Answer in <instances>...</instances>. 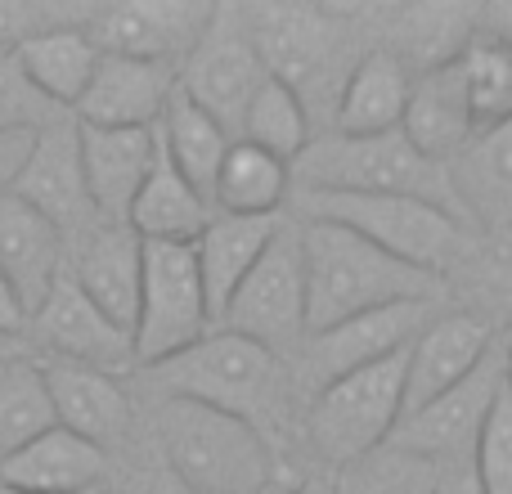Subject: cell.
Returning a JSON list of instances; mask_svg holds the SVG:
<instances>
[{"instance_id":"cell-1","label":"cell","mask_w":512,"mask_h":494,"mask_svg":"<svg viewBox=\"0 0 512 494\" xmlns=\"http://www.w3.org/2000/svg\"><path fill=\"white\" fill-rule=\"evenodd\" d=\"M135 378L149 387V396H180L212 405L221 414L256 427L274 450H297V423H301V391L292 382V364L274 351L248 342L239 333L212 328L203 342L180 351L176 360L140 369Z\"/></svg>"},{"instance_id":"cell-2","label":"cell","mask_w":512,"mask_h":494,"mask_svg":"<svg viewBox=\"0 0 512 494\" xmlns=\"http://www.w3.org/2000/svg\"><path fill=\"white\" fill-rule=\"evenodd\" d=\"M252 41L274 81L306 104L315 131H333V108L351 68L373 45L369 5H306V0H256L243 5Z\"/></svg>"},{"instance_id":"cell-3","label":"cell","mask_w":512,"mask_h":494,"mask_svg":"<svg viewBox=\"0 0 512 494\" xmlns=\"http://www.w3.org/2000/svg\"><path fill=\"white\" fill-rule=\"evenodd\" d=\"M144 441L189 494H256L288 481L283 454L256 427L180 396L149 400Z\"/></svg>"},{"instance_id":"cell-4","label":"cell","mask_w":512,"mask_h":494,"mask_svg":"<svg viewBox=\"0 0 512 494\" xmlns=\"http://www.w3.org/2000/svg\"><path fill=\"white\" fill-rule=\"evenodd\" d=\"M306 252V337L400 301H441L445 279L396 261L360 234L328 221H301Z\"/></svg>"},{"instance_id":"cell-5","label":"cell","mask_w":512,"mask_h":494,"mask_svg":"<svg viewBox=\"0 0 512 494\" xmlns=\"http://www.w3.org/2000/svg\"><path fill=\"white\" fill-rule=\"evenodd\" d=\"M292 216L342 225L436 279H450L477 247V230L463 216L400 194H292Z\"/></svg>"},{"instance_id":"cell-6","label":"cell","mask_w":512,"mask_h":494,"mask_svg":"<svg viewBox=\"0 0 512 494\" xmlns=\"http://www.w3.org/2000/svg\"><path fill=\"white\" fill-rule=\"evenodd\" d=\"M292 194H400L463 216L450 167L423 158L405 140V131L364 135V140H351V135L337 131L315 135V144L292 167Z\"/></svg>"},{"instance_id":"cell-7","label":"cell","mask_w":512,"mask_h":494,"mask_svg":"<svg viewBox=\"0 0 512 494\" xmlns=\"http://www.w3.org/2000/svg\"><path fill=\"white\" fill-rule=\"evenodd\" d=\"M400 423H405V355H391L373 369L328 382L301 405L297 450L315 463V472L333 477L391 445Z\"/></svg>"},{"instance_id":"cell-8","label":"cell","mask_w":512,"mask_h":494,"mask_svg":"<svg viewBox=\"0 0 512 494\" xmlns=\"http://www.w3.org/2000/svg\"><path fill=\"white\" fill-rule=\"evenodd\" d=\"M212 328L216 324L212 310H207L194 243H144L140 306H135V324H131L135 364L153 369V364L176 360L180 351L203 342Z\"/></svg>"},{"instance_id":"cell-9","label":"cell","mask_w":512,"mask_h":494,"mask_svg":"<svg viewBox=\"0 0 512 494\" xmlns=\"http://www.w3.org/2000/svg\"><path fill=\"white\" fill-rule=\"evenodd\" d=\"M225 333H239L248 342L274 351L292 364V355L306 342V252H301V221L288 216L256 261V270L234 292L230 310L221 315Z\"/></svg>"},{"instance_id":"cell-10","label":"cell","mask_w":512,"mask_h":494,"mask_svg":"<svg viewBox=\"0 0 512 494\" xmlns=\"http://www.w3.org/2000/svg\"><path fill=\"white\" fill-rule=\"evenodd\" d=\"M436 315H441V301H400V306H382L369 315L342 319L324 333H310L301 351L292 355V382L301 391V405L328 382H342L351 373L391 360V355H405Z\"/></svg>"},{"instance_id":"cell-11","label":"cell","mask_w":512,"mask_h":494,"mask_svg":"<svg viewBox=\"0 0 512 494\" xmlns=\"http://www.w3.org/2000/svg\"><path fill=\"white\" fill-rule=\"evenodd\" d=\"M265 81H270V72H265L261 50L252 41L243 5H216L203 41L180 63V90L239 140L243 117H248L256 90Z\"/></svg>"},{"instance_id":"cell-12","label":"cell","mask_w":512,"mask_h":494,"mask_svg":"<svg viewBox=\"0 0 512 494\" xmlns=\"http://www.w3.org/2000/svg\"><path fill=\"white\" fill-rule=\"evenodd\" d=\"M23 351L41 364H77V369H99L113 378H135V342L122 324L104 315L77 283L63 274L27 319Z\"/></svg>"},{"instance_id":"cell-13","label":"cell","mask_w":512,"mask_h":494,"mask_svg":"<svg viewBox=\"0 0 512 494\" xmlns=\"http://www.w3.org/2000/svg\"><path fill=\"white\" fill-rule=\"evenodd\" d=\"M212 14L216 5L207 0H90L81 32L95 41L99 54L180 68L203 41Z\"/></svg>"},{"instance_id":"cell-14","label":"cell","mask_w":512,"mask_h":494,"mask_svg":"<svg viewBox=\"0 0 512 494\" xmlns=\"http://www.w3.org/2000/svg\"><path fill=\"white\" fill-rule=\"evenodd\" d=\"M504 387H508V342L499 337V346L477 364V373L463 378L459 387H450L445 396H436L432 405H423L418 414H409L396 427L391 445L423 454L436 468L468 463L481 441V427H486V418L495 414L499 396H504Z\"/></svg>"},{"instance_id":"cell-15","label":"cell","mask_w":512,"mask_h":494,"mask_svg":"<svg viewBox=\"0 0 512 494\" xmlns=\"http://www.w3.org/2000/svg\"><path fill=\"white\" fill-rule=\"evenodd\" d=\"M41 369L63 432H77L81 441L99 445L104 454H113V463L140 445V405L131 378L77 369V364H41Z\"/></svg>"},{"instance_id":"cell-16","label":"cell","mask_w":512,"mask_h":494,"mask_svg":"<svg viewBox=\"0 0 512 494\" xmlns=\"http://www.w3.org/2000/svg\"><path fill=\"white\" fill-rule=\"evenodd\" d=\"M504 337V324L472 310H441L405 351V418L477 373Z\"/></svg>"},{"instance_id":"cell-17","label":"cell","mask_w":512,"mask_h":494,"mask_svg":"<svg viewBox=\"0 0 512 494\" xmlns=\"http://www.w3.org/2000/svg\"><path fill=\"white\" fill-rule=\"evenodd\" d=\"M63 274L113 324H122L131 333L135 306H140V274H144V243L131 225L99 216L81 234L63 239Z\"/></svg>"},{"instance_id":"cell-18","label":"cell","mask_w":512,"mask_h":494,"mask_svg":"<svg viewBox=\"0 0 512 494\" xmlns=\"http://www.w3.org/2000/svg\"><path fill=\"white\" fill-rule=\"evenodd\" d=\"M14 194L27 207H36L63 239H72V234H81L86 225L99 221L95 203H90V189H86V167H81L77 117H63V122L45 126L36 135L32 153H27L23 171H18Z\"/></svg>"},{"instance_id":"cell-19","label":"cell","mask_w":512,"mask_h":494,"mask_svg":"<svg viewBox=\"0 0 512 494\" xmlns=\"http://www.w3.org/2000/svg\"><path fill=\"white\" fill-rule=\"evenodd\" d=\"M481 5H454V0H423V5H369L373 45L396 54L409 72H432L459 63L477 41Z\"/></svg>"},{"instance_id":"cell-20","label":"cell","mask_w":512,"mask_h":494,"mask_svg":"<svg viewBox=\"0 0 512 494\" xmlns=\"http://www.w3.org/2000/svg\"><path fill=\"white\" fill-rule=\"evenodd\" d=\"M176 86L180 68L104 54L72 117L81 126H104V131H158Z\"/></svg>"},{"instance_id":"cell-21","label":"cell","mask_w":512,"mask_h":494,"mask_svg":"<svg viewBox=\"0 0 512 494\" xmlns=\"http://www.w3.org/2000/svg\"><path fill=\"white\" fill-rule=\"evenodd\" d=\"M113 454L81 441L77 432L50 427L0 463V486L23 494H99L113 486Z\"/></svg>"},{"instance_id":"cell-22","label":"cell","mask_w":512,"mask_h":494,"mask_svg":"<svg viewBox=\"0 0 512 494\" xmlns=\"http://www.w3.org/2000/svg\"><path fill=\"white\" fill-rule=\"evenodd\" d=\"M400 131H405V140L414 144L423 158L441 162V167H450V162L477 140L481 126H477V113H472L463 63H445V68L418 72Z\"/></svg>"},{"instance_id":"cell-23","label":"cell","mask_w":512,"mask_h":494,"mask_svg":"<svg viewBox=\"0 0 512 494\" xmlns=\"http://www.w3.org/2000/svg\"><path fill=\"white\" fill-rule=\"evenodd\" d=\"M81 167H86L90 203L104 221H126L158 162V131H104V126H81Z\"/></svg>"},{"instance_id":"cell-24","label":"cell","mask_w":512,"mask_h":494,"mask_svg":"<svg viewBox=\"0 0 512 494\" xmlns=\"http://www.w3.org/2000/svg\"><path fill=\"white\" fill-rule=\"evenodd\" d=\"M0 274L23 301L27 319L63 279V234L18 194L0 198Z\"/></svg>"},{"instance_id":"cell-25","label":"cell","mask_w":512,"mask_h":494,"mask_svg":"<svg viewBox=\"0 0 512 494\" xmlns=\"http://www.w3.org/2000/svg\"><path fill=\"white\" fill-rule=\"evenodd\" d=\"M283 221H288V216H221L216 212L212 221H207V230L198 234L194 256H198V274H203L212 324H221L234 292H239L243 279L256 270V261H261L265 247L274 243Z\"/></svg>"},{"instance_id":"cell-26","label":"cell","mask_w":512,"mask_h":494,"mask_svg":"<svg viewBox=\"0 0 512 494\" xmlns=\"http://www.w3.org/2000/svg\"><path fill=\"white\" fill-rule=\"evenodd\" d=\"M409 95H414V72L387 54L382 45H369L364 59L351 68L342 95L333 108V131L364 140V135H391L405 122Z\"/></svg>"},{"instance_id":"cell-27","label":"cell","mask_w":512,"mask_h":494,"mask_svg":"<svg viewBox=\"0 0 512 494\" xmlns=\"http://www.w3.org/2000/svg\"><path fill=\"white\" fill-rule=\"evenodd\" d=\"M450 180L472 230L512 234V117L481 131L450 162Z\"/></svg>"},{"instance_id":"cell-28","label":"cell","mask_w":512,"mask_h":494,"mask_svg":"<svg viewBox=\"0 0 512 494\" xmlns=\"http://www.w3.org/2000/svg\"><path fill=\"white\" fill-rule=\"evenodd\" d=\"M212 216H216L212 203H207L176 171V162L158 149V162H153V171H149V180H144L126 225L140 234V243H198V234L207 230Z\"/></svg>"},{"instance_id":"cell-29","label":"cell","mask_w":512,"mask_h":494,"mask_svg":"<svg viewBox=\"0 0 512 494\" xmlns=\"http://www.w3.org/2000/svg\"><path fill=\"white\" fill-rule=\"evenodd\" d=\"M14 59H18V68L27 72V81H32L54 108L77 113L81 95H86V86L104 54L95 50V41H90L77 23V27H54V32L32 36L27 45L14 50Z\"/></svg>"},{"instance_id":"cell-30","label":"cell","mask_w":512,"mask_h":494,"mask_svg":"<svg viewBox=\"0 0 512 494\" xmlns=\"http://www.w3.org/2000/svg\"><path fill=\"white\" fill-rule=\"evenodd\" d=\"M158 140H162V153L176 162V171L198 189V194L212 203V189H216V176H221V162L230 153L234 135L216 122L212 113L194 104L185 90L176 86L171 95L167 113H162V126H158Z\"/></svg>"},{"instance_id":"cell-31","label":"cell","mask_w":512,"mask_h":494,"mask_svg":"<svg viewBox=\"0 0 512 494\" xmlns=\"http://www.w3.org/2000/svg\"><path fill=\"white\" fill-rule=\"evenodd\" d=\"M292 203V167L248 140H234L212 189V212L221 216H283Z\"/></svg>"},{"instance_id":"cell-32","label":"cell","mask_w":512,"mask_h":494,"mask_svg":"<svg viewBox=\"0 0 512 494\" xmlns=\"http://www.w3.org/2000/svg\"><path fill=\"white\" fill-rule=\"evenodd\" d=\"M50 427H59V418H54L41 360H32L27 351L0 355V463L23 445H32L36 436H45Z\"/></svg>"},{"instance_id":"cell-33","label":"cell","mask_w":512,"mask_h":494,"mask_svg":"<svg viewBox=\"0 0 512 494\" xmlns=\"http://www.w3.org/2000/svg\"><path fill=\"white\" fill-rule=\"evenodd\" d=\"M315 122H310L306 104H301L297 95H292L283 81H265L261 90H256L248 117H243V131L239 140L256 144L261 153H270V158L288 162V167H297L301 153L315 144Z\"/></svg>"},{"instance_id":"cell-34","label":"cell","mask_w":512,"mask_h":494,"mask_svg":"<svg viewBox=\"0 0 512 494\" xmlns=\"http://www.w3.org/2000/svg\"><path fill=\"white\" fill-rule=\"evenodd\" d=\"M337 494H441V468L400 445H382L369 459L333 472Z\"/></svg>"},{"instance_id":"cell-35","label":"cell","mask_w":512,"mask_h":494,"mask_svg":"<svg viewBox=\"0 0 512 494\" xmlns=\"http://www.w3.org/2000/svg\"><path fill=\"white\" fill-rule=\"evenodd\" d=\"M459 63H463V77H468L472 113H477L481 131L508 122L512 117V45L477 36Z\"/></svg>"},{"instance_id":"cell-36","label":"cell","mask_w":512,"mask_h":494,"mask_svg":"<svg viewBox=\"0 0 512 494\" xmlns=\"http://www.w3.org/2000/svg\"><path fill=\"white\" fill-rule=\"evenodd\" d=\"M63 108H54L41 90L27 81L14 54H0V135H41L45 126L63 122Z\"/></svg>"},{"instance_id":"cell-37","label":"cell","mask_w":512,"mask_h":494,"mask_svg":"<svg viewBox=\"0 0 512 494\" xmlns=\"http://www.w3.org/2000/svg\"><path fill=\"white\" fill-rule=\"evenodd\" d=\"M86 14L90 0H0V50L14 54L41 32L86 23Z\"/></svg>"},{"instance_id":"cell-38","label":"cell","mask_w":512,"mask_h":494,"mask_svg":"<svg viewBox=\"0 0 512 494\" xmlns=\"http://www.w3.org/2000/svg\"><path fill=\"white\" fill-rule=\"evenodd\" d=\"M472 477H477L481 494H512V396L504 387L495 414L481 427V441L472 450Z\"/></svg>"},{"instance_id":"cell-39","label":"cell","mask_w":512,"mask_h":494,"mask_svg":"<svg viewBox=\"0 0 512 494\" xmlns=\"http://www.w3.org/2000/svg\"><path fill=\"white\" fill-rule=\"evenodd\" d=\"M126 468V477L122 481H113L122 494H189L185 486H180L176 477H171L167 468L158 463V454L149 450V441H140L126 459H117Z\"/></svg>"},{"instance_id":"cell-40","label":"cell","mask_w":512,"mask_h":494,"mask_svg":"<svg viewBox=\"0 0 512 494\" xmlns=\"http://www.w3.org/2000/svg\"><path fill=\"white\" fill-rule=\"evenodd\" d=\"M23 337H27V310L5 283V274H0V346L23 351Z\"/></svg>"},{"instance_id":"cell-41","label":"cell","mask_w":512,"mask_h":494,"mask_svg":"<svg viewBox=\"0 0 512 494\" xmlns=\"http://www.w3.org/2000/svg\"><path fill=\"white\" fill-rule=\"evenodd\" d=\"M36 135H0V198L14 194L18 185V171H23L27 153H32Z\"/></svg>"},{"instance_id":"cell-42","label":"cell","mask_w":512,"mask_h":494,"mask_svg":"<svg viewBox=\"0 0 512 494\" xmlns=\"http://www.w3.org/2000/svg\"><path fill=\"white\" fill-rule=\"evenodd\" d=\"M477 36L499 41V45H512V0H490V5H481Z\"/></svg>"},{"instance_id":"cell-43","label":"cell","mask_w":512,"mask_h":494,"mask_svg":"<svg viewBox=\"0 0 512 494\" xmlns=\"http://www.w3.org/2000/svg\"><path fill=\"white\" fill-rule=\"evenodd\" d=\"M441 494H481L477 477H472V463H454V468H441Z\"/></svg>"},{"instance_id":"cell-44","label":"cell","mask_w":512,"mask_h":494,"mask_svg":"<svg viewBox=\"0 0 512 494\" xmlns=\"http://www.w3.org/2000/svg\"><path fill=\"white\" fill-rule=\"evenodd\" d=\"M292 494H337V490H333V477H328V472L306 468L297 477V486H292Z\"/></svg>"},{"instance_id":"cell-45","label":"cell","mask_w":512,"mask_h":494,"mask_svg":"<svg viewBox=\"0 0 512 494\" xmlns=\"http://www.w3.org/2000/svg\"><path fill=\"white\" fill-rule=\"evenodd\" d=\"M292 486H297V481H274V486H265V490H256V494H292Z\"/></svg>"},{"instance_id":"cell-46","label":"cell","mask_w":512,"mask_h":494,"mask_svg":"<svg viewBox=\"0 0 512 494\" xmlns=\"http://www.w3.org/2000/svg\"><path fill=\"white\" fill-rule=\"evenodd\" d=\"M504 342H508V396H512V324L504 328Z\"/></svg>"},{"instance_id":"cell-47","label":"cell","mask_w":512,"mask_h":494,"mask_svg":"<svg viewBox=\"0 0 512 494\" xmlns=\"http://www.w3.org/2000/svg\"><path fill=\"white\" fill-rule=\"evenodd\" d=\"M99 494H122V490H117V486H108V490H99Z\"/></svg>"},{"instance_id":"cell-48","label":"cell","mask_w":512,"mask_h":494,"mask_svg":"<svg viewBox=\"0 0 512 494\" xmlns=\"http://www.w3.org/2000/svg\"><path fill=\"white\" fill-rule=\"evenodd\" d=\"M0 494H23V490H9V486H0Z\"/></svg>"},{"instance_id":"cell-49","label":"cell","mask_w":512,"mask_h":494,"mask_svg":"<svg viewBox=\"0 0 512 494\" xmlns=\"http://www.w3.org/2000/svg\"><path fill=\"white\" fill-rule=\"evenodd\" d=\"M0 355H14V351H9V346H0Z\"/></svg>"}]
</instances>
